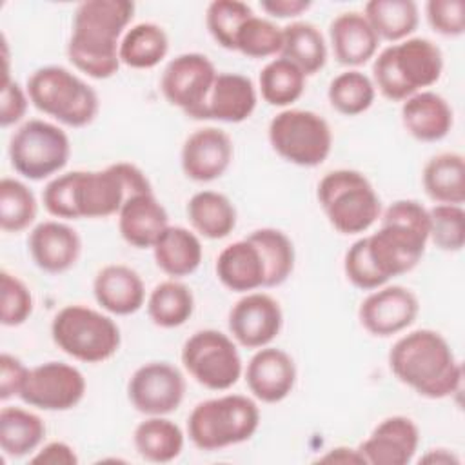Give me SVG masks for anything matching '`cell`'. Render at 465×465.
<instances>
[{
    "mask_svg": "<svg viewBox=\"0 0 465 465\" xmlns=\"http://www.w3.org/2000/svg\"><path fill=\"white\" fill-rule=\"evenodd\" d=\"M400 116L405 131L418 142H440L454 125V111L450 104L430 89L403 100Z\"/></svg>",
    "mask_w": 465,
    "mask_h": 465,
    "instance_id": "cell-27",
    "label": "cell"
},
{
    "mask_svg": "<svg viewBox=\"0 0 465 465\" xmlns=\"http://www.w3.org/2000/svg\"><path fill=\"white\" fill-rule=\"evenodd\" d=\"M9 163L25 180L40 182L64 171L71 156L67 133L47 120L29 118L9 138Z\"/></svg>",
    "mask_w": 465,
    "mask_h": 465,
    "instance_id": "cell-10",
    "label": "cell"
},
{
    "mask_svg": "<svg viewBox=\"0 0 465 465\" xmlns=\"http://www.w3.org/2000/svg\"><path fill=\"white\" fill-rule=\"evenodd\" d=\"M149 320L160 329L182 327L194 312V294L180 280L169 278L154 285L145 300Z\"/></svg>",
    "mask_w": 465,
    "mask_h": 465,
    "instance_id": "cell-36",
    "label": "cell"
},
{
    "mask_svg": "<svg viewBox=\"0 0 465 465\" xmlns=\"http://www.w3.org/2000/svg\"><path fill=\"white\" fill-rule=\"evenodd\" d=\"M169 53V36L154 22L131 25L120 40V62L131 69H153Z\"/></svg>",
    "mask_w": 465,
    "mask_h": 465,
    "instance_id": "cell-35",
    "label": "cell"
},
{
    "mask_svg": "<svg viewBox=\"0 0 465 465\" xmlns=\"http://www.w3.org/2000/svg\"><path fill=\"white\" fill-rule=\"evenodd\" d=\"M2 285V305H0V323L4 327H18L29 320L33 314V294L31 289L9 271L0 272Z\"/></svg>",
    "mask_w": 465,
    "mask_h": 465,
    "instance_id": "cell-44",
    "label": "cell"
},
{
    "mask_svg": "<svg viewBox=\"0 0 465 465\" xmlns=\"http://www.w3.org/2000/svg\"><path fill=\"white\" fill-rule=\"evenodd\" d=\"M85 391L87 381L78 367L53 360L29 369L18 398L38 411L64 412L74 409Z\"/></svg>",
    "mask_w": 465,
    "mask_h": 465,
    "instance_id": "cell-14",
    "label": "cell"
},
{
    "mask_svg": "<svg viewBox=\"0 0 465 465\" xmlns=\"http://www.w3.org/2000/svg\"><path fill=\"white\" fill-rule=\"evenodd\" d=\"M185 214L193 231L207 240L227 238L238 222V213L231 198L209 189L198 191L189 198Z\"/></svg>",
    "mask_w": 465,
    "mask_h": 465,
    "instance_id": "cell-29",
    "label": "cell"
},
{
    "mask_svg": "<svg viewBox=\"0 0 465 465\" xmlns=\"http://www.w3.org/2000/svg\"><path fill=\"white\" fill-rule=\"evenodd\" d=\"M147 174L131 162H116L100 171L60 173L42 191L45 211L56 220L109 218L138 193H149Z\"/></svg>",
    "mask_w": 465,
    "mask_h": 465,
    "instance_id": "cell-1",
    "label": "cell"
},
{
    "mask_svg": "<svg viewBox=\"0 0 465 465\" xmlns=\"http://www.w3.org/2000/svg\"><path fill=\"white\" fill-rule=\"evenodd\" d=\"M387 360L396 380L421 398L443 400L461 389V363L438 331L416 329L400 336Z\"/></svg>",
    "mask_w": 465,
    "mask_h": 465,
    "instance_id": "cell-3",
    "label": "cell"
},
{
    "mask_svg": "<svg viewBox=\"0 0 465 465\" xmlns=\"http://www.w3.org/2000/svg\"><path fill=\"white\" fill-rule=\"evenodd\" d=\"M441 73V49L429 38L411 36L398 44H389L372 58L371 78L383 98L403 102L434 85Z\"/></svg>",
    "mask_w": 465,
    "mask_h": 465,
    "instance_id": "cell-5",
    "label": "cell"
},
{
    "mask_svg": "<svg viewBox=\"0 0 465 465\" xmlns=\"http://www.w3.org/2000/svg\"><path fill=\"white\" fill-rule=\"evenodd\" d=\"M318 461H334V463H365L360 450L358 449H351V447H332L329 449L323 456L318 458Z\"/></svg>",
    "mask_w": 465,
    "mask_h": 465,
    "instance_id": "cell-51",
    "label": "cell"
},
{
    "mask_svg": "<svg viewBox=\"0 0 465 465\" xmlns=\"http://www.w3.org/2000/svg\"><path fill=\"white\" fill-rule=\"evenodd\" d=\"M133 445L138 456L151 463L174 461L185 445V434L167 416H145L134 427Z\"/></svg>",
    "mask_w": 465,
    "mask_h": 465,
    "instance_id": "cell-30",
    "label": "cell"
},
{
    "mask_svg": "<svg viewBox=\"0 0 465 465\" xmlns=\"http://www.w3.org/2000/svg\"><path fill=\"white\" fill-rule=\"evenodd\" d=\"M329 44L338 64L360 67L378 54L380 38L360 11H343L329 24Z\"/></svg>",
    "mask_w": 465,
    "mask_h": 465,
    "instance_id": "cell-23",
    "label": "cell"
},
{
    "mask_svg": "<svg viewBox=\"0 0 465 465\" xmlns=\"http://www.w3.org/2000/svg\"><path fill=\"white\" fill-rule=\"evenodd\" d=\"M311 0H262L260 7L272 18H298L311 7Z\"/></svg>",
    "mask_w": 465,
    "mask_h": 465,
    "instance_id": "cell-50",
    "label": "cell"
},
{
    "mask_svg": "<svg viewBox=\"0 0 465 465\" xmlns=\"http://www.w3.org/2000/svg\"><path fill=\"white\" fill-rule=\"evenodd\" d=\"M247 238L260 249L265 262V287H278L287 282L294 271L296 262L292 240L283 231L274 227L254 229L247 234Z\"/></svg>",
    "mask_w": 465,
    "mask_h": 465,
    "instance_id": "cell-38",
    "label": "cell"
},
{
    "mask_svg": "<svg viewBox=\"0 0 465 465\" xmlns=\"http://www.w3.org/2000/svg\"><path fill=\"white\" fill-rule=\"evenodd\" d=\"M429 242L445 252H460L465 243L463 205L434 203L429 209Z\"/></svg>",
    "mask_w": 465,
    "mask_h": 465,
    "instance_id": "cell-43",
    "label": "cell"
},
{
    "mask_svg": "<svg viewBox=\"0 0 465 465\" xmlns=\"http://www.w3.org/2000/svg\"><path fill=\"white\" fill-rule=\"evenodd\" d=\"M169 227V214L153 191L131 196L118 213V232L134 249H153Z\"/></svg>",
    "mask_w": 465,
    "mask_h": 465,
    "instance_id": "cell-24",
    "label": "cell"
},
{
    "mask_svg": "<svg viewBox=\"0 0 465 465\" xmlns=\"http://www.w3.org/2000/svg\"><path fill=\"white\" fill-rule=\"evenodd\" d=\"M31 463L35 465H76L78 463V456L76 450L60 440L49 441L44 447H40L31 458Z\"/></svg>",
    "mask_w": 465,
    "mask_h": 465,
    "instance_id": "cell-49",
    "label": "cell"
},
{
    "mask_svg": "<svg viewBox=\"0 0 465 465\" xmlns=\"http://www.w3.org/2000/svg\"><path fill=\"white\" fill-rule=\"evenodd\" d=\"M231 338L245 349L271 345L283 327V311L276 298L267 292H245L231 307L227 316Z\"/></svg>",
    "mask_w": 465,
    "mask_h": 465,
    "instance_id": "cell-17",
    "label": "cell"
},
{
    "mask_svg": "<svg viewBox=\"0 0 465 465\" xmlns=\"http://www.w3.org/2000/svg\"><path fill=\"white\" fill-rule=\"evenodd\" d=\"M136 5L129 0H85L76 5L65 45L67 60L89 78L107 80L122 65L120 40L131 27Z\"/></svg>",
    "mask_w": 465,
    "mask_h": 465,
    "instance_id": "cell-2",
    "label": "cell"
},
{
    "mask_svg": "<svg viewBox=\"0 0 465 465\" xmlns=\"http://www.w3.org/2000/svg\"><path fill=\"white\" fill-rule=\"evenodd\" d=\"M25 91L40 113L73 129L89 125L100 111L94 87L64 65H44L33 71Z\"/></svg>",
    "mask_w": 465,
    "mask_h": 465,
    "instance_id": "cell-7",
    "label": "cell"
},
{
    "mask_svg": "<svg viewBox=\"0 0 465 465\" xmlns=\"http://www.w3.org/2000/svg\"><path fill=\"white\" fill-rule=\"evenodd\" d=\"M93 294L102 311L113 316H129L145 303L142 276L129 265L109 263L93 280Z\"/></svg>",
    "mask_w": 465,
    "mask_h": 465,
    "instance_id": "cell-22",
    "label": "cell"
},
{
    "mask_svg": "<svg viewBox=\"0 0 465 465\" xmlns=\"http://www.w3.org/2000/svg\"><path fill=\"white\" fill-rule=\"evenodd\" d=\"M260 407L245 394H222L196 403L187 418L191 443L205 452L249 441L260 427Z\"/></svg>",
    "mask_w": 465,
    "mask_h": 465,
    "instance_id": "cell-6",
    "label": "cell"
},
{
    "mask_svg": "<svg viewBox=\"0 0 465 465\" xmlns=\"http://www.w3.org/2000/svg\"><path fill=\"white\" fill-rule=\"evenodd\" d=\"M27 249L40 271L62 274L76 265L82 254V238L64 220H44L31 229Z\"/></svg>",
    "mask_w": 465,
    "mask_h": 465,
    "instance_id": "cell-21",
    "label": "cell"
},
{
    "mask_svg": "<svg viewBox=\"0 0 465 465\" xmlns=\"http://www.w3.org/2000/svg\"><path fill=\"white\" fill-rule=\"evenodd\" d=\"M29 367L24 365L20 358L9 352L0 354V400L7 401L18 398L20 391L27 380Z\"/></svg>",
    "mask_w": 465,
    "mask_h": 465,
    "instance_id": "cell-48",
    "label": "cell"
},
{
    "mask_svg": "<svg viewBox=\"0 0 465 465\" xmlns=\"http://www.w3.org/2000/svg\"><path fill=\"white\" fill-rule=\"evenodd\" d=\"M252 15L254 11L251 5L242 0H214L207 5L205 27L220 47L234 51L236 33Z\"/></svg>",
    "mask_w": 465,
    "mask_h": 465,
    "instance_id": "cell-42",
    "label": "cell"
},
{
    "mask_svg": "<svg viewBox=\"0 0 465 465\" xmlns=\"http://www.w3.org/2000/svg\"><path fill=\"white\" fill-rule=\"evenodd\" d=\"M305 73L283 56H274L269 60L258 74V93L262 94L263 102L282 109H289L302 98L305 93Z\"/></svg>",
    "mask_w": 465,
    "mask_h": 465,
    "instance_id": "cell-37",
    "label": "cell"
},
{
    "mask_svg": "<svg viewBox=\"0 0 465 465\" xmlns=\"http://www.w3.org/2000/svg\"><path fill=\"white\" fill-rule=\"evenodd\" d=\"M421 183L434 203L461 205L465 202V160L463 154L447 151L427 160Z\"/></svg>",
    "mask_w": 465,
    "mask_h": 465,
    "instance_id": "cell-31",
    "label": "cell"
},
{
    "mask_svg": "<svg viewBox=\"0 0 465 465\" xmlns=\"http://www.w3.org/2000/svg\"><path fill=\"white\" fill-rule=\"evenodd\" d=\"M361 13L380 42L389 44L411 38L420 24V9L412 0H369Z\"/></svg>",
    "mask_w": 465,
    "mask_h": 465,
    "instance_id": "cell-33",
    "label": "cell"
},
{
    "mask_svg": "<svg viewBox=\"0 0 465 465\" xmlns=\"http://www.w3.org/2000/svg\"><path fill=\"white\" fill-rule=\"evenodd\" d=\"M216 67L202 53H182L167 62L160 76V91L169 105L193 120H203L207 100L216 80Z\"/></svg>",
    "mask_w": 465,
    "mask_h": 465,
    "instance_id": "cell-13",
    "label": "cell"
},
{
    "mask_svg": "<svg viewBox=\"0 0 465 465\" xmlns=\"http://www.w3.org/2000/svg\"><path fill=\"white\" fill-rule=\"evenodd\" d=\"M420 463L450 465V463H460V458H458L452 450L443 449V447H438V449H430V450H427V452L420 458Z\"/></svg>",
    "mask_w": 465,
    "mask_h": 465,
    "instance_id": "cell-52",
    "label": "cell"
},
{
    "mask_svg": "<svg viewBox=\"0 0 465 465\" xmlns=\"http://www.w3.org/2000/svg\"><path fill=\"white\" fill-rule=\"evenodd\" d=\"M316 200L331 227L345 236L369 231L381 216V200L376 189L356 169L329 171L318 182Z\"/></svg>",
    "mask_w": 465,
    "mask_h": 465,
    "instance_id": "cell-8",
    "label": "cell"
},
{
    "mask_svg": "<svg viewBox=\"0 0 465 465\" xmlns=\"http://www.w3.org/2000/svg\"><path fill=\"white\" fill-rule=\"evenodd\" d=\"M251 396L262 403L283 401L296 385V363L283 349L267 345L256 349L243 369Z\"/></svg>",
    "mask_w": 465,
    "mask_h": 465,
    "instance_id": "cell-19",
    "label": "cell"
},
{
    "mask_svg": "<svg viewBox=\"0 0 465 465\" xmlns=\"http://www.w3.org/2000/svg\"><path fill=\"white\" fill-rule=\"evenodd\" d=\"M234 51L247 58H271L280 56L282 51V27L272 20L252 15L247 18L236 33Z\"/></svg>",
    "mask_w": 465,
    "mask_h": 465,
    "instance_id": "cell-41",
    "label": "cell"
},
{
    "mask_svg": "<svg viewBox=\"0 0 465 465\" xmlns=\"http://www.w3.org/2000/svg\"><path fill=\"white\" fill-rule=\"evenodd\" d=\"M272 151L298 167H318L332 151L329 122L309 109H282L267 127Z\"/></svg>",
    "mask_w": 465,
    "mask_h": 465,
    "instance_id": "cell-11",
    "label": "cell"
},
{
    "mask_svg": "<svg viewBox=\"0 0 465 465\" xmlns=\"http://www.w3.org/2000/svg\"><path fill=\"white\" fill-rule=\"evenodd\" d=\"M258 87L242 73H218L213 84L203 120L242 124L254 113Z\"/></svg>",
    "mask_w": 465,
    "mask_h": 465,
    "instance_id": "cell-26",
    "label": "cell"
},
{
    "mask_svg": "<svg viewBox=\"0 0 465 465\" xmlns=\"http://www.w3.org/2000/svg\"><path fill=\"white\" fill-rule=\"evenodd\" d=\"M185 378L169 361H147L127 381V400L143 416H167L185 398Z\"/></svg>",
    "mask_w": 465,
    "mask_h": 465,
    "instance_id": "cell-15",
    "label": "cell"
},
{
    "mask_svg": "<svg viewBox=\"0 0 465 465\" xmlns=\"http://www.w3.org/2000/svg\"><path fill=\"white\" fill-rule=\"evenodd\" d=\"M54 345L82 363H102L113 358L122 343L118 323L105 312L82 303L62 307L51 322Z\"/></svg>",
    "mask_w": 465,
    "mask_h": 465,
    "instance_id": "cell-9",
    "label": "cell"
},
{
    "mask_svg": "<svg viewBox=\"0 0 465 465\" xmlns=\"http://www.w3.org/2000/svg\"><path fill=\"white\" fill-rule=\"evenodd\" d=\"M280 56L298 65L305 76L320 73L327 64V42L322 31L305 20H294L282 27Z\"/></svg>",
    "mask_w": 465,
    "mask_h": 465,
    "instance_id": "cell-34",
    "label": "cell"
},
{
    "mask_svg": "<svg viewBox=\"0 0 465 465\" xmlns=\"http://www.w3.org/2000/svg\"><path fill=\"white\" fill-rule=\"evenodd\" d=\"M343 272L345 278L360 291H374L385 283H389L372 265L365 238H358L343 256Z\"/></svg>",
    "mask_w": 465,
    "mask_h": 465,
    "instance_id": "cell-45",
    "label": "cell"
},
{
    "mask_svg": "<svg viewBox=\"0 0 465 465\" xmlns=\"http://www.w3.org/2000/svg\"><path fill=\"white\" fill-rule=\"evenodd\" d=\"M329 104L343 116H358L371 109L376 98L372 78L358 69H347L329 82Z\"/></svg>",
    "mask_w": 465,
    "mask_h": 465,
    "instance_id": "cell-39",
    "label": "cell"
},
{
    "mask_svg": "<svg viewBox=\"0 0 465 465\" xmlns=\"http://www.w3.org/2000/svg\"><path fill=\"white\" fill-rule=\"evenodd\" d=\"M420 447V429L409 416L383 418L365 438L358 450L369 465H407Z\"/></svg>",
    "mask_w": 465,
    "mask_h": 465,
    "instance_id": "cell-20",
    "label": "cell"
},
{
    "mask_svg": "<svg viewBox=\"0 0 465 465\" xmlns=\"http://www.w3.org/2000/svg\"><path fill=\"white\" fill-rule=\"evenodd\" d=\"M156 267L169 278L180 280L196 272L203 260L200 236L187 227L169 225L153 245Z\"/></svg>",
    "mask_w": 465,
    "mask_h": 465,
    "instance_id": "cell-28",
    "label": "cell"
},
{
    "mask_svg": "<svg viewBox=\"0 0 465 465\" xmlns=\"http://www.w3.org/2000/svg\"><path fill=\"white\" fill-rule=\"evenodd\" d=\"M180 360L187 374L209 391H229L243 374L238 343L218 329H200L182 345Z\"/></svg>",
    "mask_w": 465,
    "mask_h": 465,
    "instance_id": "cell-12",
    "label": "cell"
},
{
    "mask_svg": "<svg viewBox=\"0 0 465 465\" xmlns=\"http://www.w3.org/2000/svg\"><path fill=\"white\" fill-rule=\"evenodd\" d=\"M380 220V229L363 238L372 265L389 282L421 262L429 243V209L403 198L381 211Z\"/></svg>",
    "mask_w": 465,
    "mask_h": 465,
    "instance_id": "cell-4",
    "label": "cell"
},
{
    "mask_svg": "<svg viewBox=\"0 0 465 465\" xmlns=\"http://www.w3.org/2000/svg\"><path fill=\"white\" fill-rule=\"evenodd\" d=\"M425 16L432 31L441 36H461L465 33V2L463 0H429Z\"/></svg>",
    "mask_w": 465,
    "mask_h": 465,
    "instance_id": "cell-46",
    "label": "cell"
},
{
    "mask_svg": "<svg viewBox=\"0 0 465 465\" xmlns=\"http://www.w3.org/2000/svg\"><path fill=\"white\" fill-rule=\"evenodd\" d=\"M234 156L231 136L220 127H200L182 145L180 165L193 182H213L227 173Z\"/></svg>",
    "mask_w": 465,
    "mask_h": 465,
    "instance_id": "cell-18",
    "label": "cell"
},
{
    "mask_svg": "<svg viewBox=\"0 0 465 465\" xmlns=\"http://www.w3.org/2000/svg\"><path fill=\"white\" fill-rule=\"evenodd\" d=\"M38 203L35 193L16 178L0 180V227L5 232H22L36 218Z\"/></svg>",
    "mask_w": 465,
    "mask_h": 465,
    "instance_id": "cell-40",
    "label": "cell"
},
{
    "mask_svg": "<svg viewBox=\"0 0 465 465\" xmlns=\"http://www.w3.org/2000/svg\"><path fill=\"white\" fill-rule=\"evenodd\" d=\"M420 314L418 296L403 285H381L361 300L360 325L376 338H391L407 331Z\"/></svg>",
    "mask_w": 465,
    "mask_h": 465,
    "instance_id": "cell-16",
    "label": "cell"
},
{
    "mask_svg": "<svg viewBox=\"0 0 465 465\" xmlns=\"http://www.w3.org/2000/svg\"><path fill=\"white\" fill-rule=\"evenodd\" d=\"M45 438L44 420L24 407L5 405L0 411V449L9 458L36 452Z\"/></svg>",
    "mask_w": 465,
    "mask_h": 465,
    "instance_id": "cell-32",
    "label": "cell"
},
{
    "mask_svg": "<svg viewBox=\"0 0 465 465\" xmlns=\"http://www.w3.org/2000/svg\"><path fill=\"white\" fill-rule=\"evenodd\" d=\"M214 272L225 289L240 294L265 287L267 280L262 252L249 238L225 245L216 256Z\"/></svg>",
    "mask_w": 465,
    "mask_h": 465,
    "instance_id": "cell-25",
    "label": "cell"
},
{
    "mask_svg": "<svg viewBox=\"0 0 465 465\" xmlns=\"http://www.w3.org/2000/svg\"><path fill=\"white\" fill-rule=\"evenodd\" d=\"M29 105L27 91L11 76H4L0 94V125L4 129L16 125L24 120Z\"/></svg>",
    "mask_w": 465,
    "mask_h": 465,
    "instance_id": "cell-47",
    "label": "cell"
}]
</instances>
